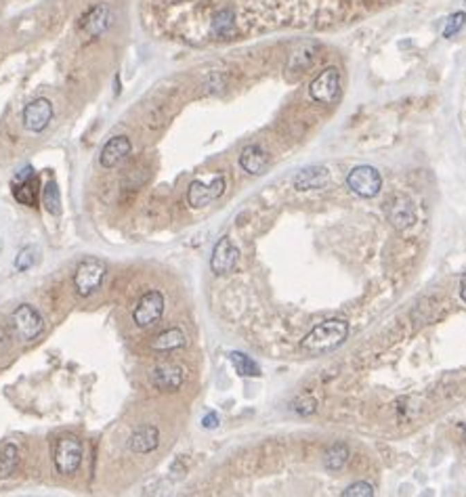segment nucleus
<instances>
[{"label":"nucleus","instance_id":"obj_1","mask_svg":"<svg viewBox=\"0 0 466 497\" xmlns=\"http://www.w3.org/2000/svg\"><path fill=\"white\" fill-rule=\"evenodd\" d=\"M349 338V323L345 319H326L311 327V332L300 340V348L311 354H324L336 350Z\"/></svg>","mask_w":466,"mask_h":497},{"label":"nucleus","instance_id":"obj_2","mask_svg":"<svg viewBox=\"0 0 466 497\" xmlns=\"http://www.w3.org/2000/svg\"><path fill=\"white\" fill-rule=\"evenodd\" d=\"M83 441L76 435H61L53 447V464L61 476H71L83 464Z\"/></svg>","mask_w":466,"mask_h":497},{"label":"nucleus","instance_id":"obj_3","mask_svg":"<svg viewBox=\"0 0 466 497\" xmlns=\"http://www.w3.org/2000/svg\"><path fill=\"white\" fill-rule=\"evenodd\" d=\"M309 97L318 105H334L340 97V72H338V67H334V65L324 67L322 72L311 80Z\"/></svg>","mask_w":466,"mask_h":497},{"label":"nucleus","instance_id":"obj_4","mask_svg":"<svg viewBox=\"0 0 466 497\" xmlns=\"http://www.w3.org/2000/svg\"><path fill=\"white\" fill-rule=\"evenodd\" d=\"M11 327L17 340L34 342L44 332V319L32 305H19L11 315Z\"/></svg>","mask_w":466,"mask_h":497},{"label":"nucleus","instance_id":"obj_5","mask_svg":"<svg viewBox=\"0 0 466 497\" xmlns=\"http://www.w3.org/2000/svg\"><path fill=\"white\" fill-rule=\"evenodd\" d=\"M103 279H105V264L97 258H87L78 264L74 273V288L78 294L87 298L101 288Z\"/></svg>","mask_w":466,"mask_h":497},{"label":"nucleus","instance_id":"obj_6","mask_svg":"<svg viewBox=\"0 0 466 497\" xmlns=\"http://www.w3.org/2000/svg\"><path fill=\"white\" fill-rule=\"evenodd\" d=\"M114 26V11L105 3L91 5L78 19V30L89 38H99Z\"/></svg>","mask_w":466,"mask_h":497},{"label":"nucleus","instance_id":"obj_7","mask_svg":"<svg viewBox=\"0 0 466 497\" xmlns=\"http://www.w3.org/2000/svg\"><path fill=\"white\" fill-rule=\"evenodd\" d=\"M162 313H164V294L158 290H149L137 300L132 309V321L137 323V327L145 329L158 321Z\"/></svg>","mask_w":466,"mask_h":497},{"label":"nucleus","instance_id":"obj_8","mask_svg":"<svg viewBox=\"0 0 466 497\" xmlns=\"http://www.w3.org/2000/svg\"><path fill=\"white\" fill-rule=\"evenodd\" d=\"M227 189L225 177L223 174H214L210 181H191L189 189H187V204L191 208H204L212 201H216Z\"/></svg>","mask_w":466,"mask_h":497},{"label":"nucleus","instance_id":"obj_9","mask_svg":"<svg viewBox=\"0 0 466 497\" xmlns=\"http://www.w3.org/2000/svg\"><path fill=\"white\" fill-rule=\"evenodd\" d=\"M347 187L359 197H376L382 187V177L374 166H355L347 174Z\"/></svg>","mask_w":466,"mask_h":497},{"label":"nucleus","instance_id":"obj_10","mask_svg":"<svg viewBox=\"0 0 466 497\" xmlns=\"http://www.w3.org/2000/svg\"><path fill=\"white\" fill-rule=\"evenodd\" d=\"M53 103L44 97H38L34 101H30L26 107H24V114H21V124L26 130L30 132H42L46 130V126L51 124L53 120Z\"/></svg>","mask_w":466,"mask_h":497},{"label":"nucleus","instance_id":"obj_11","mask_svg":"<svg viewBox=\"0 0 466 497\" xmlns=\"http://www.w3.org/2000/svg\"><path fill=\"white\" fill-rule=\"evenodd\" d=\"M149 382L162 392H175L185 382V372L177 363H160L149 372Z\"/></svg>","mask_w":466,"mask_h":497},{"label":"nucleus","instance_id":"obj_12","mask_svg":"<svg viewBox=\"0 0 466 497\" xmlns=\"http://www.w3.org/2000/svg\"><path fill=\"white\" fill-rule=\"evenodd\" d=\"M240 260V250L236 248L229 237H221L214 244L212 256H210V269L214 275H229L233 269H236Z\"/></svg>","mask_w":466,"mask_h":497},{"label":"nucleus","instance_id":"obj_13","mask_svg":"<svg viewBox=\"0 0 466 497\" xmlns=\"http://www.w3.org/2000/svg\"><path fill=\"white\" fill-rule=\"evenodd\" d=\"M38 187H40V181L38 177L34 174V170L30 166H26L21 172L15 174L13 179V195L19 204L28 206V208H34L36 201H38Z\"/></svg>","mask_w":466,"mask_h":497},{"label":"nucleus","instance_id":"obj_14","mask_svg":"<svg viewBox=\"0 0 466 497\" xmlns=\"http://www.w3.org/2000/svg\"><path fill=\"white\" fill-rule=\"evenodd\" d=\"M130 152H132V143L128 136H124V134L112 136L99 154V164L103 168H116L130 156Z\"/></svg>","mask_w":466,"mask_h":497},{"label":"nucleus","instance_id":"obj_15","mask_svg":"<svg viewBox=\"0 0 466 497\" xmlns=\"http://www.w3.org/2000/svg\"><path fill=\"white\" fill-rule=\"evenodd\" d=\"M160 445V431L153 424L139 426L128 439V449L132 453H151Z\"/></svg>","mask_w":466,"mask_h":497},{"label":"nucleus","instance_id":"obj_16","mask_svg":"<svg viewBox=\"0 0 466 497\" xmlns=\"http://www.w3.org/2000/svg\"><path fill=\"white\" fill-rule=\"evenodd\" d=\"M318 51H320V44H318V42H300V44H296V46L292 48L290 57H288L286 69H288L290 74L300 76L302 72H307V67L313 63Z\"/></svg>","mask_w":466,"mask_h":497},{"label":"nucleus","instance_id":"obj_17","mask_svg":"<svg viewBox=\"0 0 466 497\" xmlns=\"http://www.w3.org/2000/svg\"><path fill=\"white\" fill-rule=\"evenodd\" d=\"M330 181V170L324 166H309L296 172L294 177V187L298 191H309V189H322Z\"/></svg>","mask_w":466,"mask_h":497},{"label":"nucleus","instance_id":"obj_18","mask_svg":"<svg viewBox=\"0 0 466 497\" xmlns=\"http://www.w3.org/2000/svg\"><path fill=\"white\" fill-rule=\"evenodd\" d=\"M269 154L261 145H246L240 154V166L248 174H263L269 168Z\"/></svg>","mask_w":466,"mask_h":497},{"label":"nucleus","instance_id":"obj_19","mask_svg":"<svg viewBox=\"0 0 466 497\" xmlns=\"http://www.w3.org/2000/svg\"><path fill=\"white\" fill-rule=\"evenodd\" d=\"M185 342H187V338H185L183 329H179V327H171V329H166V332H162V334H158V336H153L151 342H149V346H151V350L169 352V350L183 348Z\"/></svg>","mask_w":466,"mask_h":497},{"label":"nucleus","instance_id":"obj_20","mask_svg":"<svg viewBox=\"0 0 466 497\" xmlns=\"http://www.w3.org/2000/svg\"><path fill=\"white\" fill-rule=\"evenodd\" d=\"M388 219H391L393 227L404 231V229H410L414 223H416V212H414V206L408 201V199H397L388 212Z\"/></svg>","mask_w":466,"mask_h":497},{"label":"nucleus","instance_id":"obj_21","mask_svg":"<svg viewBox=\"0 0 466 497\" xmlns=\"http://www.w3.org/2000/svg\"><path fill=\"white\" fill-rule=\"evenodd\" d=\"M210 30L216 38H229L236 32V13L233 9H221L214 13L212 17V24H210Z\"/></svg>","mask_w":466,"mask_h":497},{"label":"nucleus","instance_id":"obj_22","mask_svg":"<svg viewBox=\"0 0 466 497\" xmlns=\"http://www.w3.org/2000/svg\"><path fill=\"white\" fill-rule=\"evenodd\" d=\"M19 464V449L13 443L0 445V478H7L17 470Z\"/></svg>","mask_w":466,"mask_h":497},{"label":"nucleus","instance_id":"obj_23","mask_svg":"<svg viewBox=\"0 0 466 497\" xmlns=\"http://www.w3.org/2000/svg\"><path fill=\"white\" fill-rule=\"evenodd\" d=\"M229 359H231L233 368H236V372H238L240 376H246V378H259V376H261L259 363H257L252 357H248V354L236 350V352L229 354Z\"/></svg>","mask_w":466,"mask_h":497},{"label":"nucleus","instance_id":"obj_24","mask_svg":"<svg viewBox=\"0 0 466 497\" xmlns=\"http://www.w3.org/2000/svg\"><path fill=\"white\" fill-rule=\"evenodd\" d=\"M42 204L44 208L51 212L53 217L61 215V193H59V185L55 181H49L42 189Z\"/></svg>","mask_w":466,"mask_h":497},{"label":"nucleus","instance_id":"obj_25","mask_svg":"<svg viewBox=\"0 0 466 497\" xmlns=\"http://www.w3.org/2000/svg\"><path fill=\"white\" fill-rule=\"evenodd\" d=\"M349 460V447L345 443H334L328 451H326V468L328 470H340Z\"/></svg>","mask_w":466,"mask_h":497},{"label":"nucleus","instance_id":"obj_26","mask_svg":"<svg viewBox=\"0 0 466 497\" xmlns=\"http://www.w3.org/2000/svg\"><path fill=\"white\" fill-rule=\"evenodd\" d=\"M36 256H38V250L34 246H24L19 252H17V258H15V266L17 271H28L34 266L36 262Z\"/></svg>","mask_w":466,"mask_h":497},{"label":"nucleus","instance_id":"obj_27","mask_svg":"<svg viewBox=\"0 0 466 497\" xmlns=\"http://www.w3.org/2000/svg\"><path fill=\"white\" fill-rule=\"evenodd\" d=\"M464 24H466V13H464V11H456V13H451V15L447 17V21H445L443 38H451V36H456V34L464 28Z\"/></svg>","mask_w":466,"mask_h":497},{"label":"nucleus","instance_id":"obj_28","mask_svg":"<svg viewBox=\"0 0 466 497\" xmlns=\"http://www.w3.org/2000/svg\"><path fill=\"white\" fill-rule=\"evenodd\" d=\"M292 409L298 415H311V413H316V409H318V401L311 395H298L294 399V403H292Z\"/></svg>","mask_w":466,"mask_h":497},{"label":"nucleus","instance_id":"obj_29","mask_svg":"<svg viewBox=\"0 0 466 497\" xmlns=\"http://www.w3.org/2000/svg\"><path fill=\"white\" fill-rule=\"evenodd\" d=\"M374 493H376V491H374V487H372L370 482L359 480V482L349 485V487L343 491V497H372Z\"/></svg>","mask_w":466,"mask_h":497},{"label":"nucleus","instance_id":"obj_30","mask_svg":"<svg viewBox=\"0 0 466 497\" xmlns=\"http://www.w3.org/2000/svg\"><path fill=\"white\" fill-rule=\"evenodd\" d=\"M202 426L206 431H212V428H216L218 426V413L216 411H210V413H206L204 415V419H202Z\"/></svg>","mask_w":466,"mask_h":497},{"label":"nucleus","instance_id":"obj_31","mask_svg":"<svg viewBox=\"0 0 466 497\" xmlns=\"http://www.w3.org/2000/svg\"><path fill=\"white\" fill-rule=\"evenodd\" d=\"M460 298L466 302V275H464L462 281H460Z\"/></svg>","mask_w":466,"mask_h":497},{"label":"nucleus","instance_id":"obj_32","mask_svg":"<svg viewBox=\"0 0 466 497\" xmlns=\"http://www.w3.org/2000/svg\"><path fill=\"white\" fill-rule=\"evenodd\" d=\"M464 433H466V426H464Z\"/></svg>","mask_w":466,"mask_h":497}]
</instances>
